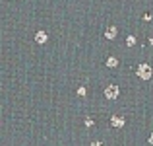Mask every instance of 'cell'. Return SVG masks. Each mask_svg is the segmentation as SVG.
Returning a JSON list of instances; mask_svg holds the SVG:
<instances>
[{
	"label": "cell",
	"instance_id": "obj_1",
	"mask_svg": "<svg viewBox=\"0 0 153 146\" xmlns=\"http://www.w3.org/2000/svg\"><path fill=\"white\" fill-rule=\"evenodd\" d=\"M138 76H142L143 80H147V78L151 76V68L147 66V64H142V66L138 68Z\"/></svg>",
	"mask_w": 153,
	"mask_h": 146
},
{
	"label": "cell",
	"instance_id": "obj_2",
	"mask_svg": "<svg viewBox=\"0 0 153 146\" xmlns=\"http://www.w3.org/2000/svg\"><path fill=\"white\" fill-rule=\"evenodd\" d=\"M105 96H107L108 99H114V97L118 96V86H108L107 90H105Z\"/></svg>",
	"mask_w": 153,
	"mask_h": 146
},
{
	"label": "cell",
	"instance_id": "obj_3",
	"mask_svg": "<svg viewBox=\"0 0 153 146\" xmlns=\"http://www.w3.org/2000/svg\"><path fill=\"white\" fill-rule=\"evenodd\" d=\"M35 39H37V43H45L47 41V33H45V31H37Z\"/></svg>",
	"mask_w": 153,
	"mask_h": 146
},
{
	"label": "cell",
	"instance_id": "obj_4",
	"mask_svg": "<svg viewBox=\"0 0 153 146\" xmlns=\"http://www.w3.org/2000/svg\"><path fill=\"white\" fill-rule=\"evenodd\" d=\"M114 37H116V27L112 26V27L107 29V39H114Z\"/></svg>",
	"mask_w": 153,
	"mask_h": 146
},
{
	"label": "cell",
	"instance_id": "obj_5",
	"mask_svg": "<svg viewBox=\"0 0 153 146\" xmlns=\"http://www.w3.org/2000/svg\"><path fill=\"white\" fill-rule=\"evenodd\" d=\"M112 125H114V127H122L124 121L120 119V117H112Z\"/></svg>",
	"mask_w": 153,
	"mask_h": 146
},
{
	"label": "cell",
	"instance_id": "obj_6",
	"mask_svg": "<svg viewBox=\"0 0 153 146\" xmlns=\"http://www.w3.org/2000/svg\"><path fill=\"white\" fill-rule=\"evenodd\" d=\"M116 62H118V60H116L114 56H111V59H107V66H116Z\"/></svg>",
	"mask_w": 153,
	"mask_h": 146
},
{
	"label": "cell",
	"instance_id": "obj_7",
	"mask_svg": "<svg viewBox=\"0 0 153 146\" xmlns=\"http://www.w3.org/2000/svg\"><path fill=\"white\" fill-rule=\"evenodd\" d=\"M134 43H136V39H134V37L130 35V37H128V45H134Z\"/></svg>",
	"mask_w": 153,
	"mask_h": 146
},
{
	"label": "cell",
	"instance_id": "obj_8",
	"mask_svg": "<svg viewBox=\"0 0 153 146\" xmlns=\"http://www.w3.org/2000/svg\"><path fill=\"white\" fill-rule=\"evenodd\" d=\"M149 142H151V144H153V135H151V136H149Z\"/></svg>",
	"mask_w": 153,
	"mask_h": 146
},
{
	"label": "cell",
	"instance_id": "obj_9",
	"mask_svg": "<svg viewBox=\"0 0 153 146\" xmlns=\"http://www.w3.org/2000/svg\"><path fill=\"white\" fill-rule=\"evenodd\" d=\"M91 146H101V144H99V142H95V144H91Z\"/></svg>",
	"mask_w": 153,
	"mask_h": 146
}]
</instances>
